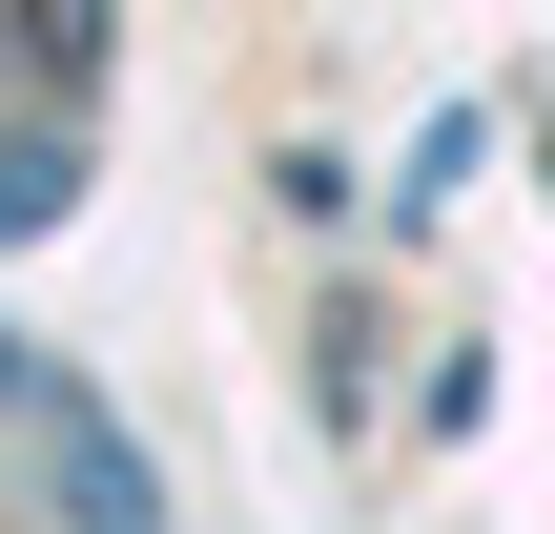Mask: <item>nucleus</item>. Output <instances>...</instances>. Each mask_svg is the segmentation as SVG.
<instances>
[{
    "instance_id": "f257e3e1",
    "label": "nucleus",
    "mask_w": 555,
    "mask_h": 534,
    "mask_svg": "<svg viewBox=\"0 0 555 534\" xmlns=\"http://www.w3.org/2000/svg\"><path fill=\"white\" fill-rule=\"evenodd\" d=\"M0 62H21V82H62V103H82V62H103V0H0Z\"/></svg>"
},
{
    "instance_id": "f03ea898",
    "label": "nucleus",
    "mask_w": 555,
    "mask_h": 534,
    "mask_svg": "<svg viewBox=\"0 0 555 534\" xmlns=\"http://www.w3.org/2000/svg\"><path fill=\"white\" fill-rule=\"evenodd\" d=\"M82 206V123H0V226H62Z\"/></svg>"
},
{
    "instance_id": "7ed1b4c3",
    "label": "nucleus",
    "mask_w": 555,
    "mask_h": 534,
    "mask_svg": "<svg viewBox=\"0 0 555 534\" xmlns=\"http://www.w3.org/2000/svg\"><path fill=\"white\" fill-rule=\"evenodd\" d=\"M0 391H21V329H0Z\"/></svg>"
}]
</instances>
